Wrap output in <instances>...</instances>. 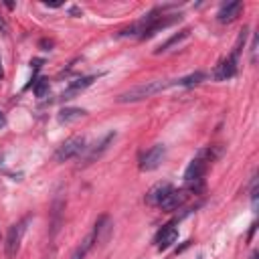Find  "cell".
I'll return each mask as SVG.
<instances>
[{
    "label": "cell",
    "instance_id": "obj_9",
    "mask_svg": "<svg viewBox=\"0 0 259 259\" xmlns=\"http://www.w3.org/2000/svg\"><path fill=\"white\" fill-rule=\"evenodd\" d=\"M237 61H239V55H237V53H231V55L219 65V69L214 71V77H217L219 81L231 79V77L237 73Z\"/></svg>",
    "mask_w": 259,
    "mask_h": 259
},
{
    "label": "cell",
    "instance_id": "obj_6",
    "mask_svg": "<svg viewBox=\"0 0 259 259\" xmlns=\"http://www.w3.org/2000/svg\"><path fill=\"white\" fill-rule=\"evenodd\" d=\"M95 79H97L95 75H89V77H81V79L73 81V83H71V85H69V87H67V89H65V91L59 95V99H61V101H67V99L77 97V95H79L83 89H87V87H89V85H91Z\"/></svg>",
    "mask_w": 259,
    "mask_h": 259
},
{
    "label": "cell",
    "instance_id": "obj_20",
    "mask_svg": "<svg viewBox=\"0 0 259 259\" xmlns=\"http://www.w3.org/2000/svg\"><path fill=\"white\" fill-rule=\"evenodd\" d=\"M0 30H2V32H6V30H8V26H6V22H4L2 18H0Z\"/></svg>",
    "mask_w": 259,
    "mask_h": 259
},
{
    "label": "cell",
    "instance_id": "obj_15",
    "mask_svg": "<svg viewBox=\"0 0 259 259\" xmlns=\"http://www.w3.org/2000/svg\"><path fill=\"white\" fill-rule=\"evenodd\" d=\"M113 138H115V132H109V134H107L99 144H95V148H93V150H91V154L87 156V162H93L95 158H99V156L109 148V144L113 142Z\"/></svg>",
    "mask_w": 259,
    "mask_h": 259
},
{
    "label": "cell",
    "instance_id": "obj_24",
    "mask_svg": "<svg viewBox=\"0 0 259 259\" xmlns=\"http://www.w3.org/2000/svg\"><path fill=\"white\" fill-rule=\"evenodd\" d=\"M196 259H202V257H196Z\"/></svg>",
    "mask_w": 259,
    "mask_h": 259
},
{
    "label": "cell",
    "instance_id": "obj_21",
    "mask_svg": "<svg viewBox=\"0 0 259 259\" xmlns=\"http://www.w3.org/2000/svg\"><path fill=\"white\" fill-rule=\"evenodd\" d=\"M4 79V67H2V57H0V81Z\"/></svg>",
    "mask_w": 259,
    "mask_h": 259
},
{
    "label": "cell",
    "instance_id": "obj_23",
    "mask_svg": "<svg viewBox=\"0 0 259 259\" xmlns=\"http://www.w3.org/2000/svg\"><path fill=\"white\" fill-rule=\"evenodd\" d=\"M257 255H259V253H257V251H253V253H251V259H257Z\"/></svg>",
    "mask_w": 259,
    "mask_h": 259
},
{
    "label": "cell",
    "instance_id": "obj_12",
    "mask_svg": "<svg viewBox=\"0 0 259 259\" xmlns=\"http://www.w3.org/2000/svg\"><path fill=\"white\" fill-rule=\"evenodd\" d=\"M109 233H111V223H109V217L103 214V217H99V221L95 223V229H93V233H91V239L99 243V241L107 239Z\"/></svg>",
    "mask_w": 259,
    "mask_h": 259
},
{
    "label": "cell",
    "instance_id": "obj_1",
    "mask_svg": "<svg viewBox=\"0 0 259 259\" xmlns=\"http://www.w3.org/2000/svg\"><path fill=\"white\" fill-rule=\"evenodd\" d=\"M174 85V79H156V81H148V83H142V85H134L130 87L127 91L119 93L117 95V101L119 103H136V101H142V99H148L168 87Z\"/></svg>",
    "mask_w": 259,
    "mask_h": 259
},
{
    "label": "cell",
    "instance_id": "obj_2",
    "mask_svg": "<svg viewBox=\"0 0 259 259\" xmlns=\"http://www.w3.org/2000/svg\"><path fill=\"white\" fill-rule=\"evenodd\" d=\"M30 223V217H22L18 223H14L8 233H6V241H4V253H6V259H14L16 253L20 251V243H22V237L26 233V227Z\"/></svg>",
    "mask_w": 259,
    "mask_h": 259
},
{
    "label": "cell",
    "instance_id": "obj_19",
    "mask_svg": "<svg viewBox=\"0 0 259 259\" xmlns=\"http://www.w3.org/2000/svg\"><path fill=\"white\" fill-rule=\"evenodd\" d=\"M257 61V36H253V42H251V63Z\"/></svg>",
    "mask_w": 259,
    "mask_h": 259
},
{
    "label": "cell",
    "instance_id": "obj_13",
    "mask_svg": "<svg viewBox=\"0 0 259 259\" xmlns=\"http://www.w3.org/2000/svg\"><path fill=\"white\" fill-rule=\"evenodd\" d=\"M85 113H87V111L81 109V107H63V109L59 111L57 119H59V123H73V121L81 119Z\"/></svg>",
    "mask_w": 259,
    "mask_h": 259
},
{
    "label": "cell",
    "instance_id": "obj_5",
    "mask_svg": "<svg viewBox=\"0 0 259 259\" xmlns=\"http://www.w3.org/2000/svg\"><path fill=\"white\" fill-rule=\"evenodd\" d=\"M164 156H166V146H164V144H156V146H152V148L146 150L144 156L140 158V170H144V172L156 170V168L162 164Z\"/></svg>",
    "mask_w": 259,
    "mask_h": 259
},
{
    "label": "cell",
    "instance_id": "obj_22",
    "mask_svg": "<svg viewBox=\"0 0 259 259\" xmlns=\"http://www.w3.org/2000/svg\"><path fill=\"white\" fill-rule=\"evenodd\" d=\"M4 125H6V119H4V115H2V113H0V130H2V127H4Z\"/></svg>",
    "mask_w": 259,
    "mask_h": 259
},
{
    "label": "cell",
    "instance_id": "obj_8",
    "mask_svg": "<svg viewBox=\"0 0 259 259\" xmlns=\"http://www.w3.org/2000/svg\"><path fill=\"white\" fill-rule=\"evenodd\" d=\"M172 188H174V186H172L170 182H158V184H154V186L146 192V204L158 206V204L162 202V198H164Z\"/></svg>",
    "mask_w": 259,
    "mask_h": 259
},
{
    "label": "cell",
    "instance_id": "obj_4",
    "mask_svg": "<svg viewBox=\"0 0 259 259\" xmlns=\"http://www.w3.org/2000/svg\"><path fill=\"white\" fill-rule=\"evenodd\" d=\"M85 150V136H71L69 140H65L57 152H55V160L57 162H67L75 156H79Z\"/></svg>",
    "mask_w": 259,
    "mask_h": 259
},
{
    "label": "cell",
    "instance_id": "obj_18",
    "mask_svg": "<svg viewBox=\"0 0 259 259\" xmlns=\"http://www.w3.org/2000/svg\"><path fill=\"white\" fill-rule=\"evenodd\" d=\"M34 95L36 97H45L47 93H49V79H38V81H34Z\"/></svg>",
    "mask_w": 259,
    "mask_h": 259
},
{
    "label": "cell",
    "instance_id": "obj_11",
    "mask_svg": "<svg viewBox=\"0 0 259 259\" xmlns=\"http://www.w3.org/2000/svg\"><path fill=\"white\" fill-rule=\"evenodd\" d=\"M241 8H243V2H239V0H233V2L223 4L221 10H219V14H217V20L219 22H231L241 12Z\"/></svg>",
    "mask_w": 259,
    "mask_h": 259
},
{
    "label": "cell",
    "instance_id": "obj_3",
    "mask_svg": "<svg viewBox=\"0 0 259 259\" xmlns=\"http://www.w3.org/2000/svg\"><path fill=\"white\" fill-rule=\"evenodd\" d=\"M212 158H214V154L210 152V148L200 150L198 156L192 158L190 164L186 166V170H184V180H186L188 184L202 182V176H204V172H206V168H208V162H210Z\"/></svg>",
    "mask_w": 259,
    "mask_h": 259
},
{
    "label": "cell",
    "instance_id": "obj_7",
    "mask_svg": "<svg viewBox=\"0 0 259 259\" xmlns=\"http://www.w3.org/2000/svg\"><path fill=\"white\" fill-rule=\"evenodd\" d=\"M184 200H186V190H176V188H172V190L162 198V202H160L158 206H160L162 210H166V212H172V210H176L178 206H182Z\"/></svg>",
    "mask_w": 259,
    "mask_h": 259
},
{
    "label": "cell",
    "instance_id": "obj_10",
    "mask_svg": "<svg viewBox=\"0 0 259 259\" xmlns=\"http://www.w3.org/2000/svg\"><path fill=\"white\" fill-rule=\"evenodd\" d=\"M176 239H178V231H176V227H172V223L166 225V227H162L158 231V235H156V247H158V251L168 249Z\"/></svg>",
    "mask_w": 259,
    "mask_h": 259
},
{
    "label": "cell",
    "instance_id": "obj_17",
    "mask_svg": "<svg viewBox=\"0 0 259 259\" xmlns=\"http://www.w3.org/2000/svg\"><path fill=\"white\" fill-rule=\"evenodd\" d=\"M91 245H93V239H91V235H89V237H85V241L75 249V253L71 255V259H85V255H87V251L91 249Z\"/></svg>",
    "mask_w": 259,
    "mask_h": 259
},
{
    "label": "cell",
    "instance_id": "obj_14",
    "mask_svg": "<svg viewBox=\"0 0 259 259\" xmlns=\"http://www.w3.org/2000/svg\"><path fill=\"white\" fill-rule=\"evenodd\" d=\"M188 34H190V28H182L180 32H176V34H172V36H170V38H168V40H166L164 45H160V47H158V49H156L154 53H156V55H160V53H166V51H170L172 47H176V45H180V42H182V40H184V38H186Z\"/></svg>",
    "mask_w": 259,
    "mask_h": 259
},
{
    "label": "cell",
    "instance_id": "obj_16",
    "mask_svg": "<svg viewBox=\"0 0 259 259\" xmlns=\"http://www.w3.org/2000/svg\"><path fill=\"white\" fill-rule=\"evenodd\" d=\"M204 73L202 71H196V73H190L186 77H180V79H174V85H182V87H190V85H196L200 81H204Z\"/></svg>",
    "mask_w": 259,
    "mask_h": 259
}]
</instances>
